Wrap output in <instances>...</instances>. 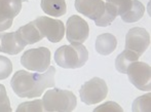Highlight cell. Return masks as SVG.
<instances>
[{
	"label": "cell",
	"mask_w": 151,
	"mask_h": 112,
	"mask_svg": "<svg viewBox=\"0 0 151 112\" xmlns=\"http://www.w3.org/2000/svg\"><path fill=\"white\" fill-rule=\"evenodd\" d=\"M17 33L26 44H34L44 38L40 33V31L38 30V28L36 27L34 21L19 28Z\"/></svg>",
	"instance_id": "15"
},
{
	"label": "cell",
	"mask_w": 151,
	"mask_h": 112,
	"mask_svg": "<svg viewBox=\"0 0 151 112\" xmlns=\"http://www.w3.org/2000/svg\"><path fill=\"white\" fill-rule=\"evenodd\" d=\"M36 27L43 37H46L50 42H60L65 35V26L63 22L48 17H39L35 21Z\"/></svg>",
	"instance_id": "7"
},
{
	"label": "cell",
	"mask_w": 151,
	"mask_h": 112,
	"mask_svg": "<svg viewBox=\"0 0 151 112\" xmlns=\"http://www.w3.org/2000/svg\"><path fill=\"white\" fill-rule=\"evenodd\" d=\"M88 60V52L81 43L63 45L55 52V61L62 68L78 69L86 65Z\"/></svg>",
	"instance_id": "2"
},
{
	"label": "cell",
	"mask_w": 151,
	"mask_h": 112,
	"mask_svg": "<svg viewBox=\"0 0 151 112\" xmlns=\"http://www.w3.org/2000/svg\"><path fill=\"white\" fill-rule=\"evenodd\" d=\"M117 46V39L110 33H104L97 37L96 40V50L102 56L111 55Z\"/></svg>",
	"instance_id": "14"
},
{
	"label": "cell",
	"mask_w": 151,
	"mask_h": 112,
	"mask_svg": "<svg viewBox=\"0 0 151 112\" xmlns=\"http://www.w3.org/2000/svg\"><path fill=\"white\" fill-rule=\"evenodd\" d=\"M55 67L50 66L43 73H29L19 70L12 76L10 85L14 94L21 98H37L47 88L55 86Z\"/></svg>",
	"instance_id": "1"
},
{
	"label": "cell",
	"mask_w": 151,
	"mask_h": 112,
	"mask_svg": "<svg viewBox=\"0 0 151 112\" xmlns=\"http://www.w3.org/2000/svg\"><path fill=\"white\" fill-rule=\"evenodd\" d=\"M122 112V108L118 104H116L115 102H106L103 105L99 106L98 108L95 109V112Z\"/></svg>",
	"instance_id": "23"
},
{
	"label": "cell",
	"mask_w": 151,
	"mask_h": 112,
	"mask_svg": "<svg viewBox=\"0 0 151 112\" xmlns=\"http://www.w3.org/2000/svg\"><path fill=\"white\" fill-rule=\"evenodd\" d=\"M127 73L129 81L138 90H151V68L144 62L131 63L127 69Z\"/></svg>",
	"instance_id": "6"
},
{
	"label": "cell",
	"mask_w": 151,
	"mask_h": 112,
	"mask_svg": "<svg viewBox=\"0 0 151 112\" xmlns=\"http://www.w3.org/2000/svg\"><path fill=\"white\" fill-rule=\"evenodd\" d=\"M75 8L78 12L95 22L103 14L105 2L102 0H75Z\"/></svg>",
	"instance_id": "11"
},
{
	"label": "cell",
	"mask_w": 151,
	"mask_h": 112,
	"mask_svg": "<svg viewBox=\"0 0 151 112\" xmlns=\"http://www.w3.org/2000/svg\"><path fill=\"white\" fill-rule=\"evenodd\" d=\"M118 14V9L116 6H114L113 4L106 2L105 3V9L104 12L97 21H95L96 25L99 27H106L111 25V23L116 19Z\"/></svg>",
	"instance_id": "18"
},
{
	"label": "cell",
	"mask_w": 151,
	"mask_h": 112,
	"mask_svg": "<svg viewBox=\"0 0 151 112\" xmlns=\"http://www.w3.org/2000/svg\"><path fill=\"white\" fill-rule=\"evenodd\" d=\"M108 95V86L106 82L100 77H93L84 82L79 90L80 99L86 105L98 104Z\"/></svg>",
	"instance_id": "5"
},
{
	"label": "cell",
	"mask_w": 151,
	"mask_h": 112,
	"mask_svg": "<svg viewBox=\"0 0 151 112\" xmlns=\"http://www.w3.org/2000/svg\"><path fill=\"white\" fill-rule=\"evenodd\" d=\"M23 1H28V0H22V2H23Z\"/></svg>",
	"instance_id": "25"
},
{
	"label": "cell",
	"mask_w": 151,
	"mask_h": 112,
	"mask_svg": "<svg viewBox=\"0 0 151 112\" xmlns=\"http://www.w3.org/2000/svg\"><path fill=\"white\" fill-rule=\"evenodd\" d=\"M12 107H10L9 99L6 94L5 86L3 84H0V112H10Z\"/></svg>",
	"instance_id": "22"
},
{
	"label": "cell",
	"mask_w": 151,
	"mask_h": 112,
	"mask_svg": "<svg viewBox=\"0 0 151 112\" xmlns=\"http://www.w3.org/2000/svg\"><path fill=\"white\" fill-rule=\"evenodd\" d=\"M22 9V0H0V32L9 29Z\"/></svg>",
	"instance_id": "10"
},
{
	"label": "cell",
	"mask_w": 151,
	"mask_h": 112,
	"mask_svg": "<svg viewBox=\"0 0 151 112\" xmlns=\"http://www.w3.org/2000/svg\"><path fill=\"white\" fill-rule=\"evenodd\" d=\"M42 10L50 17H61L66 14L67 6L65 0H41Z\"/></svg>",
	"instance_id": "16"
},
{
	"label": "cell",
	"mask_w": 151,
	"mask_h": 112,
	"mask_svg": "<svg viewBox=\"0 0 151 112\" xmlns=\"http://www.w3.org/2000/svg\"><path fill=\"white\" fill-rule=\"evenodd\" d=\"M145 7L143 3H141L138 0L129 1L124 7L119 11L121 20L125 23H135L141 20V18L144 16Z\"/></svg>",
	"instance_id": "13"
},
{
	"label": "cell",
	"mask_w": 151,
	"mask_h": 112,
	"mask_svg": "<svg viewBox=\"0 0 151 112\" xmlns=\"http://www.w3.org/2000/svg\"><path fill=\"white\" fill-rule=\"evenodd\" d=\"M50 50L47 47L31 48L23 54L21 64L28 70L44 72L50 65Z\"/></svg>",
	"instance_id": "4"
},
{
	"label": "cell",
	"mask_w": 151,
	"mask_h": 112,
	"mask_svg": "<svg viewBox=\"0 0 151 112\" xmlns=\"http://www.w3.org/2000/svg\"><path fill=\"white\" fill-rule=\"evenodd\" d=\"M139 56L136 55L135 52H131V50H125L124 52H122L120 55H118V57L115 60V68L118 72L123 73L125 74L127 73V69L129 66V64L135 61H138Z\"/></svg>",
	"instance_id": "17"
},
{
	"label": "cell",
	"mask_w": 151,
	"mask_h": 112,
	"mask_svg": "<svg viewBox=\"0 0 151 112\" xmlns=\"http://www.w3.org/2000/svg\"><path fill=\"white\" fill-rule=\"evenodd\" d=\"M129 1H131V0H107V2L113 4L114 6H116V7H117L118 14H119L120 10L122 9V8L124 7V6L127 5Z\"/></svg>",
	"instance_id": "24"
},
{
	"label": "cell",
	"mask_w": 151,
	"mask_h": 112,
	"mask_svg": "<svg viewBox=\"0 0 151 112\" xmlns=\"http://www.w3.org/2000/svg\"><path fill=\"white\" fill-rule=\"evenodd\" d=\"M150 101H151V94H146L144 96H141L139 98H137L133 103V107H132V110L135 112L139 111H146L150 112Z\"/></svg>",
	"instance_id": "19"
},
{
	"label": "cell",
	"mask_w": 151,
	"mask_h": 112,
	"mask_svg": "<svg viewBox=\"0 0 151 112\" xmlns=\"http://www.w3.org/2000/svg\"><path fill=\"white\" fill-rule=\"evenodd\" d=\"M41 112L44 111L43 103L42 100H35L31 102L22 103L20 106L17 108V112Z\"/></svg>",
	"instance_id": "20"
},
{
	"label": "cell",
	"mask_w": 151,
	"mask_h": 112,
	"mask_svg": "<svg viewBox=\"0 0 151 112\" xmlns=\"http://www.w3.org/2000/svg\"><path fill=\"white\" fill-rule=\"evenodd\" d=\"M42 103L44 111L71 112L77 105V99L75 95L70 90L52 88L44 94Z\"/></svg>",
	"instance_id": "3"
},
{
	"label": "cell",
	"mask_w": 151,
	"mask_h": 112,
	"mask_svg": "<svg viewBox=\"0 0 151 112\" xmlns=\"http://www.w3.org/2000/svg\"><path fill=\"white\" fill-rule=\"evenodd\" d=\"M67 40L70 43H83L90 35L88 24L78 16H71L67 20Z\"/></svg>",
	"instance_id": "9"
},
{
	"label": "cell",
	"mask_w": 151,
	"mask_h": 112,
	"mask_svg": "<svg viewBox=\"0 0 151 112\" xmlns=\"http://www.w3.org/2000/svg\"><path fill=\"white\" fill-rule=\"evenodd\" d=\"M27 44L16 32L0 33V52L8 55H17L25 48Z\"/></svg>",
	"instance_id": "12"
},
{
	"label": "cell",
	"mask_w": 151,
	"mask_h": 112,
	"mask_svg": "<svg viewBox=\"0 0 151 112\" xmlns=\"http://www.w3.org/2000/svg\"><path fill=\"white\" fill-rule=\"evenodd\" d=\"M12 72V63L8 58L0 56V80L6 79Z\"/></svg>",
	"instance_id": "21"
},
{
	"label": "cell",
	"mask_w": 151,
	"mask_h": 112,
	"mask_svg": "<svg viewBox=\"0 0 151 112\" xmlns=\"http://www.w3.org/2000/svg\"><path fill=\"white\" fill-rule=\"evenodd\" d=\"M150 45V35L141 27L132 28L125 35V50L141 56Z\"/></svg>",
	"instance_id": "8"
}]
</instances>
